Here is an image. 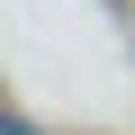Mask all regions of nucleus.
<instances>
[{"label": "nucleus", "instance_id": "obj_1", "mask_svg": "<svg viewBox=\"0 0 135 135\" xmlns=\"http://www.w3.org/2000/svg\"><path fill=\"white\" fill-rule=\"evenodd\" d=\"M0 135H36V126H27V117H0Z\"/></svg>", "mask_w": 135, "mask_h": 135}]
</instances>
